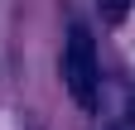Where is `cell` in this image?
I'll list each match as a JSON object with an SVG mask.
<instances>
[{
	"label": "cell",
	"instance_id": "7a4b0ae2",
	"mask_svg": "<svg viewBox=\"0 0 135 130\" xmlns=\"http://www.w3.org/2000/svg\"><path fill=\"white\" fill-rule=\"evenodd\" d=\"M126 5H130V0H101V10H106V19H121V14H126Z\"/></svg>",
	"mask_w": 135,
	"mask_h": 130
},
{
	"label": "cell",
	"instance_id": "6da1fadb",
	"mask_svg": "<svg viewBox=\"0 0 135 130\" xmlns=\"http://www.w3.org/2000/svg\"><path fill=\"white\" fill-rule=\"evenodd\" d=\"M63 82L73 92L77 106H97V43L82 24L68 29V48H63Z\"/></svg>",
	"mask_w": 135,
	"mask_h": 130
},
{
	"label": "cell",
	"instance_id": "3957f363",
	"mask_svg": "<svg viewBox=\"0 0 135 130\" xmlns=\"http://www.w3.org/2000/svg\"><path fill=\"white\" fill-rule=\"evenodd\" d=\"M116 130H135V121H121V125H116Z\"/></svg>",
	"mask_w": 135,
	"mask_h": 130
}]
</instances>
